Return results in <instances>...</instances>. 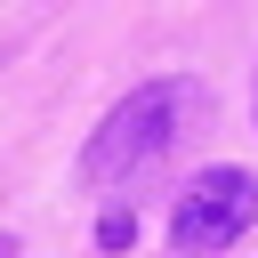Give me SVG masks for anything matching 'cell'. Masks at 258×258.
<instances>
[{
	"mask_svg": "<svg viewBox=\"0 0 258 258\" xmlns=\"http://www.w3.org/2000/svg\"><path fill=\"white\" fill-rule=\"evenodd\" d=\"M210 121V81L194 73H161V81H137L81 145V185L113 194V185H137L153 177L161 161H177V145Z\"/></svg>",
	"mask_w": 258,
	"mask_h": 258,
	"instance_id": "cell-1",
	"label": "cell"
},
{
	"mask_svg": "<svg viewBox=\"0 0 258 258\" xmlns=\"http://www.w3.org/2000/svg\"><path fill=\"white\" fill-rule=\"evenodd\" d=\"M250 226H258V177L250 169H202L169 210V250L177 258H218Z\"/></svg>",
	"mask_w": 258,
	"mask_h": 258,
	"instance_id": "cell-2",
	"label": "cell"
},
{
	"mask_svg": "<svg viewBox=\"0 0 258 258\" xmlns=\"http://www.w3.org/2000/svg\"><path fill=\"white\" fill-rule=\"evenodd\" d=\"M129 242H137V218L129 210H105L97 218V250H129Z\"/></svg>",
	"mask_w": 258,
	"mask_h": 258,
	"instance_id": "cell-3",
	"label": "cell"
},
{
	"mask_svg": "<svg viewBox=\"0 0 258 258\" xmlns=\"http://www.w3.org/2000/svg\"><path fill=\"white\" fill-rule=\"evenodd\" d=\"M0 258H16V234H0Z\"/></svg>",
	"mask_w": 258,
	"mask_h": 258,
	"instance_id": "cell-4",
	"label": "cell"
}]
</instances>
